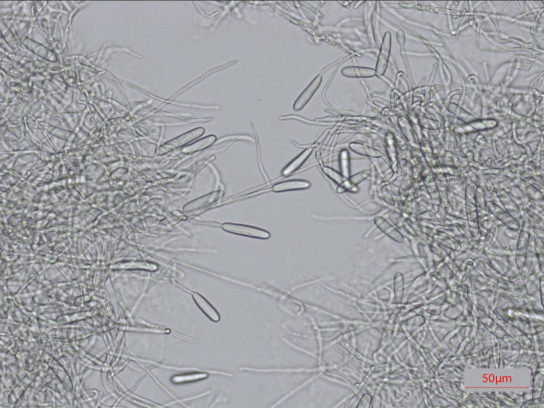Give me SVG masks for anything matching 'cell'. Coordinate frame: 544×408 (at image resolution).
Here are the masks:
<instances>
[{
    "label": "cell",
    "mask_w": 544,
    "mask_h": 408,
    "mask_svg": "<svg viewBox=\"0 0 544 408\" xmlns=\"http://www.w3.org/2000/svg\"><path fill=\"white\" fill-rule=\"evenodd\" d=\"M221 227L224 231L234 235L261 239H267L270 237L268 231L252 226L226 223Z\"/></svg>",
    "instance_id": "cell-1"
},
{
    "label": "cell",
    "mask_w": 544,
    "mask_h": 408,
    "mask_svg": "<svg viewBox=\"0 0 544 408\" xmlns=\"http://www.w3.org/2000/svg\"><path fill=\"white\" fill-rule=\"evenodd\" d=\"M204 133V130L203 128L196 129L161 146L157 150V153L161 155L178 149L189 142L199 137Z\"/></svg>",
    "instance_id": "cell-2"
},
{
    "label": "cell",
    "mask_w": 544,
    "mask_h": 408,
    "mask_svg": "<svg viewBox=\"0 0 544 408\" xmlns=\"http://www.w3.org/2000/svg\"><path fill=\"white\" fill-rule=\"evenodd\" d=\"M311 186V183L306 180H291L275 184L273 187V191L275 193H280L303 190L310 188Z\"/></svg>",
    "instance_id": "cell-3"
},
{
    "label": "cell",
    "mask_w": 544,
    "mask_h": 408,
    "mask_svg": "<svg viewBox=\"0 0 544 408\" xmlns=\"http://www.w3.org/2000/svg\"><path fill=\"white\" fill-rule=\"evenodd\" d=\"M193 298L200 310L213 321H219L220 317L218 313L207 300L198 293H194Z\"/></svg>",
    "instance_id": "cell-4"
},
{
    "label": "cell",
    "mask_w": 544,
    "mask_h": 408,
    "mask_svg": "<svg viewBox=\"0 0 544 408\" xmlns=\"http://www.w3.org/2000/svg\"><path fill=\"white\" fill-rule=\"evenodd\" d=\"M312 152V149H308L302 152L296 158L292 160L283 170L282 172L283 176L286 177L289 176L293 173L296 171L304 164L308 157L311 155Z\"/></svg>",
    "instance_id": "cell-5"
},
{
    "label": "cell",
    "mask_w": 544,
    "mask_h": 408,
    "mask_svg": "<svg viewBox=\"0 0 544 408\" xmlns=\"http://www.w3.org/2000/svg\"><path fill=\"white\" fill-rule=\"evenodd\" d=\"M123 269L129 270H143L145 271H155L158 267L148 261H132L124 264Z\"/></svg>",
    "instance_id": "cell-6"
},
{
    "label": "cell",
    "mask_w": 544,
    "mask_h": 408,
    "mask_svg": "<svg viewBox=\"0 0 544 408\" xmlns=\"http://www.w3.org/2000/svg\"><path fill=\"white\" fill-rule=\"evenodd\" d=\"M216 139V138L214 136H211L207 138H205L203 140H200V141L198 142L193 144V145L187 148L184 151L186 153H192L210 147V146L215 141Z\"/></svg>",
    "instance_id": "cell-7"
},
{
    "label": "cell",
    "mask_w": 544,
    "mask_h": 408,
    "mask_svg": "<svg viewBox=\"0 0 544 408\" xmlns=\"http://www.w3.org/2000/svg\"><path fill=\"white\" fill-rule=\"evenodd\" d=\"M206 377H207V375L203 374H188L186 375L175 376V377L173 378V381L175 383L190 382L195 380H200V379L204 378Z\"/></svg>",
    "instance_id": "cell-8"
}]
</instances>
